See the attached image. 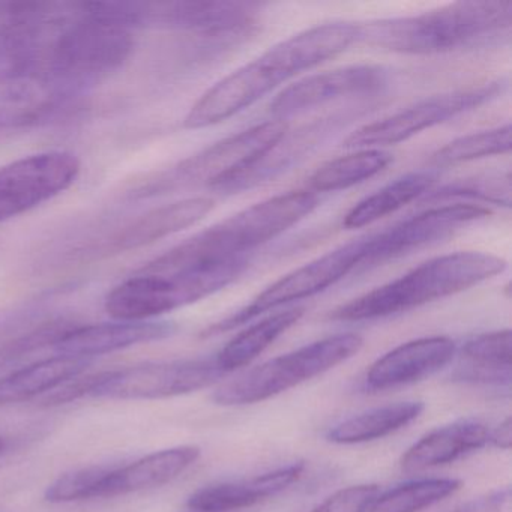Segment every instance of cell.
I'll return each instance as SVG.
<instances>
[{"mask_svg":"<svg viewBox=\"0 0 512 512\" xmlns=\"http://www.w3.org/2000/svg\"><path fill=\"white\" fill-rule=\"evenodd\" d=\"M512 335L509 329L476 335L460 350L452 379L469 385L511 388Z\"/></svg>","mask_w":512,"mask_h":512,"instance_id":"obj_20","label":"cell"},{"mask_svg":"<svg viewBox=\"0 0 512 512\" xmlns=\"http://www.w3.org/2000/svg\"><path fill=\"white\" fill-rule=\"evenodd\" d=\"M512 146L511 124L491 128L479 133L467 134L452 140L448 145L434 152L431 163L437 167L455 166L494 155L509 154Z\"/></svg>","mask_w":512,"mask_h":512,"instance_id":"obj_28","label":"cell"},{"mask_svg":"<svg viewBox=\"0 0 512 512\" xmlns=\"http://www.w3.org/2000/svg\"><path fill=\"white\" fill-rule=\"evenodd\" d=\"M490 215V209L473 203L433 206L383 232L367 236V250L361 271L449 238L467 224L484 220Z\"/></svg>","mask_w":512,"mask_h":512,"instance_id":"obj_12","label":"cell"},{"mask_svg":"<svg viewBox=\"0 0 512 512\" xmlns=\"http://www.w3.org/2000/svg\"><path fill=\"white\" fill-rule=\"evenodd\" d=\"M488 442L493 443L496 448L509 449L512 442V422L511 418H506L502 424L497 425L493 431H490Z\"/></svg>","mask_w":512,"mask_h":512,"instance_id":"obj_33","label":"cell"},{"mask_svg":"<svg viewBox=\"0 0 512 512\" xmlns=\"http://www.w3.org/2000/svg\"><path fill=\"white\" fill-rule=\"evenodd\" d=\"M305 466L293 463L241 481L221 482L194 491L187 500L191 511L233 512L250 508L295 484Z\"/></svg>","mask_w":512,"mask_h":512,"instance_id":"obj_17","label":"cell"},{"mask_svg":"<svg viewBox=\"0 0 512 512\" xmlns=\"http://www.w3.org/2000/svg\"><path fill=\"white\" fill-rule=\"evenodd\" d=\"M455 353L457 344L443 335L407 341L371 365L364 386L370 391H385L418 382L446 367Z\"/></svg>","mask_w":512,"mask_h":512,"instance_id":"obj_15","label":"cell"},{"mask_svg":"<svg viewBox=\"0 0 512 512\" xmlns=\"http://www.w3.org/2000/svg\"><path fill=\"white\" fill-rule=\"evenodd\" d=\"M214 208L215 202L209 197H190L152 209L125 227L113 242V247L118 251H128L154 244L194 226Z\"/></svg>","mask_w":512,"mask_h":512,"instance_id":"obj_21","label":"cell"},{"mask_svg":"<svg viewBox=\"0 0 512 512\" xmlns=\"http://www.w3.org/2000/svg\"><path fill=\"white\" fill-rule=\"evenodd\" d=\"M431 194H425L428 202H446V200L455 199V197H466L472 200H484L496 205H511V178L506 175L485 176V178L466 179V181H457L455 184L445 185L440 190L430 191Z\"/></svg>","mask_w":512,"mask_h":512,"instance_id":"obj_29","label":"cell"},{"mask_svg":"<svg viewBox=\"0 0 512 512\" xmlns=\"http://www.w3.org/2000/svg\"><path fill=\"white\" fill-rule=\"evenodd\" d=\"M79 17L50 43L40 44L34 70L77 94L118 70L133 49L130 29L98 14L91 4L80 5Z\"/></svg>","mask_w":512,"mask_h":512,"instance_id":"obj_5","label":"cell"},{"mask_svg":"<svg viewBox=\"0 0 512 512\" xmlns=\"http://www.w3.org/2000/svg\"><path fill=\"white\" fill-rule=\"evenodd\" d=\"M74 95L41 73H4L0 76V131L47 121Z\"/></svg>","mask_w":512,"mask_h":512,"instance_id":"obj_14","label":"cell"},{"mask_svg":"<svg viewBox=\"0 0 512 512\" xmlns=\"http://www.w3.org/2000/svg\"><path fill=\"white\" fill-rule=\"evenodd\" d=\"M388 82L385 68L377 65H350L326 73L313 74L287 86L272 101V116L286 121L331 101L353 95L373 94Z\"/></svg>","mask_w":512,"mask_h":512,"instance_id":"obj_13","label":"cell"},{"mask_svg":"<svg viewBox=\"0 0 512 512\" xmlns=\"http://www.w3.org/2000/svg\"><path fill=\"white\" fill-rule=\"evenodd\" d=\"M200 457L197 446H176L146 455L122 467H110L97 497L124 496L169 484Z\"/></svg>","mask_w":512,"mask_h":512,"instance_id":"obj_18","label":"cell"},{"mask_svg":"<svg viewBox=\"0 0 512 512\" xmlns=\"http://www.w3.org/2000/svg\"><path fill=\"white\" fill-rule=\"evenodd\" d=\"M82 164L67 151L19 158L0 167V223L20 217L76 184Z\"/></svg>","mask_w":512,"mask_h":512,"instance_id":"obj_10","label":"cell"},{"mask_svg":"<svg viewBox=\"0 0 512 512\" xmlns=\"http://www.w3.org/2000/svg\"><path fill=\"white\" fill-rule=\"evenodd\" d=\"M505 269V260L479 251H458L434 257L397 280L340 305L331 311L329 319L365 322L406 313L472 289Z\"/></svg>","mask_w":512,"mask_h":512,"instance_id":"obj_4","label":"cell"},{"mask_svg":"<svg viewBox=\"0 0 512 512\" xmlns=\"http://www.w3.org/2000/svg\"><path fill=\"white\" fill-rule=\"evenodd\" d=\"M5 449V440L0 437V452L4 451Z\"/></svg>","mask_w":512,"mask_h":512,"instance_id":"obj_34","label":"cell"},{"mask_svg":"<svg viewBox=\"0 0 512 512\" xmlns=\"http://www.w3.org/2000/svg\"><path fill=\"white\" fill-rule=\"evenodd\" d=\"M434 182L436 175L433 172L407 173L356 203L344 217L343 226L350 230L371 226L425 196Z\"/></svg>","mask_w":512,"mask_h":512,"instance_id":"obj_24","label":"cell"},{"mask_svg":"<svg viewBox=\"0 0 512 512\" xmlns=\"http://www.w3.org/2000/svg\"><path fill=\"white\" fill-rule=\"evenodd\" d=\"M362 344L364 340L358 334H337L314 341L230 380L215 391L212 400L220 406H247L269 400L343 364L361 350Z\"/></svg>","mask_w":512,"mask_h":512,"instance_id":"obj_7","label":"cell"},{"mask_svg":"<svg viewBox=\"0 0 512 512\" xmlns=\"http://www.w3.org/2000/svg\"><path fill=\"white\" fill-rule=\"evenodd\" d=\"M320 202L319 194L308 188L278 194L197 233L140 271L155 275L200 272L248 259L251 251L313 214Z\"/></svg>","mask_w":512,"mask_h":512,"instance_id":"obj_2","label":"cell"},{"mask_svg":"<svg viewBox=\"0 0 512 512\" xmlns=\"http://www.w3.org/2000/svg\"><path fill=\"white\" fill-rule=\"evenodd\" d=\"M304 313V308L292 307L254 323L230 340L217 353L215 362L224 374L235 371L236 368L245 367L257 356L262 355L284 332L295 326Z\"/></svg>","mask_w":512,"mask_h":512,"instance_id":"obj_25","label":"cell"},{"mask_svg":"<svg viewBox=\"0 0 512 512\" xmlns=\"http://www.w3.org/2000/svg\"><path fill=\"white\" fill-rule=\"evenodd\" d=\"M176 325L161 320H143V322H124L83 326V328L65 329L56 340V352L59 355L79 356L92 359L116 350L127 349L137 344L164 340L175 334Z\"/></svg>","mask_w":512,"mask_h":512,"instance_id":"obj_16","label":"cell"},{"mask_svg":"<svg viewBox=\"0 0 512 512\" xmlns=\"http://www.w3.org/2000/svg\"><path fill=\"white\" fill-rule=\"evenodd\" d=\"M391 163L392 155L383 149H358L322 164L308 179V190L319 196L347 190L379 175Z\"/></svg>","mask_w":512,"mask_h":512,"instance_id":"obj_26","label":"cell"},{"mask_svg":"<svg viewBox=\"0 0 512 512\" xmlns=\"http://www.w3.org/2000/svg\"><path fill=\"white\" fill-rule=\"evenodd\" d=\"M109 466H91L65 473L46 490L47 502L65 503L97 497L101 482L109 473Z\"/></svg>","mask_w":512,"mask_h":512,"instance_id":"obj_30","label":"cell"},{"mask_svg":"<svg viewBox=\"0 0 512 512\" xmlns=\"http://www.w3.org/2000/svg\"><path fill=\"white\" fill-rule=\"evenodd\" d=\"M91 364L92 359L58 355L0 377V406L20 403L55 389L79 377Z\"/></svg>","mask_w":512,"mask_h":512,"instance_id":"obj_22","label":"cell"},{"mask_svg":"<svg viewBox=\"0 0 512 512\" xmlns=\"http://www.w3.org/2000/svg\"><path fill=\"white\" fill-rule=\"evenodd\" d=\"M361 41L359 23H326L299 32L209 88L184 119L187 130L226 122L304 71Z\"/></svg>","mask_w":512,"mask_h":512,"instance_id":"obj_1","label":"cell"},{"mask_svg":"<svg viewBox=\"0 0 512 512\" xmlns=\"http://www.w3.org/2000/svg\"><path fill=\"white\" fill-rule=\"evenodd\" d=\"M190 512H199V511H191V509H190Z\"/></svg>","mask_w":512,"mask_h":512,"instance_id":"obj_35","label":"cell"},{"mask_svg":"<svg viewBox=\"0 0 512 512\" xmlns=\"http://www.w3.org/2000/svg\"><path fill=\"white\" fill-rule=\"evenodd\" d=\"M502 79L473 88L424 98L388 118L364 125L346 137V149H380L418 136L422 131L445 124L463 113L490 103L505 91Z\"/></svg>","mask_w":512,"mask_h":512,"instance_id":"obj_9","label":"cell"},{"mask_svg":"<svg viewBox=\"0 0 512 512\" xmlns=\"http://www.w3.org/2000/svg\"><path fill=\"white\" fill-rule=\"evenodd\" d=\"M445 512H512L511 488H497Z\"/></svg>","mask_w":512,"mask_h":512,"instance_id":"obj_32","label":"cell"},{"mask_svg":"<svg viewBox=\"0 0 512 512\" xmlns=\"http://www.w3.org/2000/svg\"><path fill=\"white\" fill-rule=\"evenodd\" d=\"M488 437L490 430L482 422L470 419L436 428L407 449L400 460L401 470L418 473L454 463L458 458L484 448Z\"/></svg>","mask_w":512,"mask_h":512,"instance_id":"obj_19","label":"cell"},{"mask_svg":"<svg viewBox=\"0 0 512 512\" xmlns=\"http://www.w3.org/2000/svg\"><path fill=\"white\" fill-rule=\"evenodd\" d=\"M224 376L215 359L155 362L121 370L104 371L77 379L44 400L46 406H59L83 397L112 400H155L200 391Z\"/></svg>","mask_w":512,"mask_h":512,"instance_id":"obj_6","label":"cell"},{"mask_svg":"<svg viewBox=\"0 0 512 512\" xmlns=\"http://www.w3.org/2000/svg\"><path fill=\"white\" fill-rule=\"evenodd\" d=\"M422 410L424 403L421 401H400L376 407L329 428L326 439L337 445L373 442L412 424Z\"/></svg>","mask_w":512,"mask_h":512,"instance_id":"obj_23","label":"cell"},{"mask_svg":"<svg viewBox=\"0 0 512 512\" xmlns=\"http://www.w3.org/2000/svg\"><path fill=\"white\" fill-rule=\"evenodd\" d=\"M511 25V2H455L419 16L361 25V41L404 55H436L478 46Z\"/></svg>","mask_w":512,"mask_h":512,"instance_id":"obj_3","label":"cell"},{"mask_svg":"<svg viewBox=\"0 0 512 512\" xmlns=\"http://www.w3.org/2000/svg\"><path fill=\"white\" fill-rule=\"evenodd\" d=\"M461 487L458 479L424 478L406 482L382 493L365 512H419L436 505Z\"/></svg>","mask_w":512,"mask_h":512,"instance_id":"obj_27","label":"cell"},{"mask_svg":"<svg viewBox=\"0 0 512 512\" xmlns=\"http://www.w3.org/2000/svg\"><path fill=\"white\" fill-rule=\"evenodd\" d=\"M287 131L289 124L286 121L274 119L226 137L179 163L172 172L157 182V187L176 188L203 184L214 188L227 176L239 172L262 157L286 136Z\"/></svg>","mask_w":512,"mask_h":512,"instance_id":"obj_11","label":"cell"},{"mask_svg":"<svg viewBox=\"0 0 512 512\" xmlns=\"http://www.w3.org/2000/svg\"><path fill=\"white\" fill-rule=\"evenodd\" d=\"M367 236L355 239L349 244L341 245L317 259L311 260L307 265L289 272L280 280L266 287L256 296L250 304L245 305L236 313L230 314L221 322L215 323L203 332L205 337L223 334L232 331L238 326L245 325L250 320L277 310L280 307L311 298L325 292L329 287L335 286L338 281L346 278L353 272L361 271L364 263Z\"/></svg>","mask_w":512,"mask_h":512,"instance_id":"obj_8","label":"cell"},{"mask_svg":"<svg viewBox=\"0 0 512 512\" xmlns=\"http://www.w3.org/2000/svg\"><path fill=\"white\" fill-rule=\"evenodd\" d=\"M379 493L380 487L376 484L352 485L335 491L310 512H365Z\"/></svg>","mask_w":512,"mask_h":512,"instance_id":"obj_31","label":"cell"}]
</instances>
